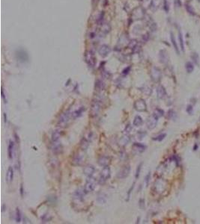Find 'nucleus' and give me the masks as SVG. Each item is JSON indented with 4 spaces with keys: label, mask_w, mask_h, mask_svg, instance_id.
<instances>
[{
    "label": "nucleus",
    "mask_w": 200,
    "mask_h": 224,
    "mask_svg": "<svg viewBox=\"0 0 200 224\" xmlns=\"http://www.w3.org/2000/svg\"><path fill=\"white\" fill-rule=\"evenodd\" d=\"M71 114L72 113L70 111H66L64 113H62L59 118L57 126L60 128H66L68 125L70 118H72Z\"/></svg>",
    "instance_id": "obj_1"
},
{
    "label": "nucleus",
    "mask_w": 200,
    "mask_h": 224,
    "mask_svg": "<svg viewBox=\"0 0 200 224\" xmlns=\"http://www.w3.org/2000/svg\"><path fill=\"white\" fill-rule=\"evenodd\" d=\"M100 109H101V103L100 100H93L91 102V108H90V115L93 118L97 117L98 115Z\"/></svg>",
    "instance_id": "obj_2"
},
{
    "label": "nucleus",
    "mask_w": 200,
    "mask_h": 224,
    "mask_svg": "<svg viewBox=\"0 0 200 224\" xmlns=\"http://www.w3.org/2000/svg\"><path fill=\"white\" fill-rule=\"evenodd\" d=\"M111 176V170L110 168L109 167V166L104 167L102 170L100 171V174L99 175V183L101 185L104 184L106 182H107L108 179L110 178Z\"/></svg>",
    "instance_id": "obj_3"
},
{
    "label": "nucleus",
    "mask_w": 200,
    "mask_h": 224,
    "mask_svg": "<svg viewBox=\"0 0 200 224\" xmlns=\"http://www.w3.org/2000/svg\"><path fill=\"white\" fill-rule=\"evenodd\" d=\"M95 187H96V180L92 176L88 177L86 185L84 186L83 191L85 194H89V193L92 192L95 190Z\"/></svg>",
    "instance_id": "obj_4"
},
{
    "label": "nucleus",
    "mask_w": 200,
    "mask_h": 224,
    "mask_svg": "<svg viewBox=\"0 0 200 224\" xmlns=\"http://www.w3.org/2000/svg\"><path fill=\"white\" fill-rule=\"evenodd\" d=\"M85 61L89 67H94L96 64V58L92 51H86L85 53Z\"/></svg>",
    "instance_id": "obj_5"
},
{
    "label": "nucleus",
    "mask_w": 200,
    "mask_h": 224,
    "mask_svg": "<svg viewBox=\"0 0 200 224\" xmlns=\"http://www.w3.org/2000/svg\"><path fill=\"white\" fill-rule=\"evenodd\" d=\"M167 182L165 180L162 179H159L157 180L155 183V189L157 194H162L167 190Z\"/></svg>",
    "instance_id": "obj_6"
},
{
    "label": "nucleus",
    "mask_w": 200,
    "mask_h": 224,
    "mask_svg": "<svg viewBox=\"0 0 200 224\" xmlns=\"http://www.w3.org/2000/svg\"><path fill=\"white\" fill-rule=\"evenodd\" d=\"M133 108L138 112H145L147 111V105L146 100L143 99H139L136 100L133 103Z\"/></svg>",
    "instance_id": "obj_7"
},
{
    "label": "nucleus",
    "mask_w": 200,
    "mask_h": 224,
    "mask_svg": "<svg viewBox=\"0 0 200 224\" xmlns=\"http://www.w3.org/2000/svg\"><path fill=\"white\" fill-rule=\"evenodd\" d=\"M150 75H151V79H152V81L153 82H158L161 79V71H160V69L156 67H153L151 69Z\"/></svg>",
    "instance_id": "obj_8"
},
{
    "label": "nucleus",
    "mask_w": 200,
    "mask_h": 224,
    "mask_svg": "<svg viewBox=\"0 0 200 224\" xmlns=\"http://www.w3.org/2000/svg\"><path fill=\"white\" fill-rule=\"evenodd\" d=\"M158 117L157 115H155V114H153L152 115L149 116L148 118L147 121H146V125H147V127L148 129H154L157 126L158 121Z\"/></svg>",
    "instance_id": "obj_9"
},
{
    "label": "nucleus",
    "mask_w": 200,
    "mask_h": 224,
    "mask_svg": "<svg viewBox=\"0 0 200 224\" xmlns=\"http://www.w3.org/2000/svg\"><path fill=\"white\" fill-rule=\"evenodd\" d=\"M130 165H125V167H123L122 169L118 172L117 174V178L120 179H125L128 176L130 175Z\"/></svg>",
    "instance_id": "obj_10"
},
{
    "label": "nucleus",
    "mask_w": 200,
    "mask_h": 224,
    "mask_svg": "<svg viewBox=\"0 0 200 224\" xmlns=\"http://www.w3.org/2000/svg\"><path fill=\"white\" fill-rule=\"evenodd\" d=\"M145 10L144 8H142V7L137 8L136 9H134V11L133 12V17L137 19H140L144 18L145 17Z\"/></svg>",
    "instance_id": "obj_11"
},
{
    "label": "nucleus",
    "mask_w": 200,
    "mask_h": 224,
    "mask_svg": "<svg viewBox=\"0 0 200 224\" xmlns=\"http://www.w3.org/2000/svg\"><path fill=\"white\" fill-rule=\"evenodd\" d=\"M111 159L110 158L109 156H101L98 158V165L100 166L103 167H107L109 166V165L110 164Z\"/></svg>",
    "instance_id": "obj_12"
},
{
    "label": "nucleus",
    "mask_w": 200,
    "mask_h": 224,
    "mask_svg": "<svg viewBox=\"0 0 200 224\" xmlns=\"http://www.w3.org/2000/svg\"><path fill=\"white\" fill-rule=\"evenodd\" d=\"M111 53V48L107 45L100 46L98 49V53L102 57H107Z\"/></svg>",
    "instance_id": "obj_13"
},
{
    "label": "nucleus",
    "mask_w": 200,
    "mask_h": 224,
    "mask_svg": "<svg viewBox=\"0 0 200 224\" xmlns=\"http://www.w3.org/2000/svg\"><path fill=\"white\" fill-rule=\"evenodd\" d=\"M159 60H160V63L163 64H167L169 62V57L167 53V52L164 49H162L159 53Z\"/></svg>",
    "instance_id": "obj_14"
},
{
    "label": "nucleus",
    "mask_w": 200,
    "mask_h": 224,
    "mask_svg": "<svg viewBox=\"0 0 200 224\" xmlns=\"http://www.w3.org/2000/svg\"><path fill=\"white\" fill-rule=\"evenodd\" d=\"M17 58L20 62H26L28 61L29 57L27 53L23 50H20L17 53Z\"/></svg>",
    "instance_id": "obj_15"
},
{
    "label": "nucleus",
    "mask_w": 200,
    "mask_h": 224,
    "mask_svg": "<svg viewBox=\"0 0 200 224\" xmlns=\"http://www.w3.org/2000/svg\"><path fill=\"white\" fill-rule=\"evenodd\" d=\"M95 167L92 166V165H87V166L85 167V168L83 169V174L87 177L92 176L93 174H95Z\"/></svg>",
    "instance_id": "obj_16"
},
{
    "label": "nucleus",
    "mask_w": 200,
    "mask_h": 224,
    "mask_svg": "<svg viewBox=\"0 0 200 224\" xmlns=\"http://www.w3.org/2000/svg\"><path fill=\"white\" fill-rule=\"evenodd\" d=\"M57 142H53V146H52V151H53V153L56 155L61 153V152H62V149H63V147H62L61 144L57 143Z\"/></svg>",
    "instance_id": "obj_17"
},
{
    "label": "nucleus",
    "mask_w": 200,
    "mask_h": 224,
    "mask_svg": "<svg viewBox=\"0 0 200 224\" xmlns=\"http://www.w3.org/2000/svg\"><path fill=\"white\" fill-rule=\"evenodd\" d=\"M157 98L159 99H163L167 96V91H166L165 88H163V86L159 85L157 88Z\"/></svg>",
    "instance_id": "obj_18"
},
{
    "label": "nucleus",
    "mask_w": 200,
    "mask_h": 224,
    "mask_svg": "<svg viewBox=\"0 0 200 224\" xmlns=\"http://www.w3.org/2000/svg\"><path fill=\"white\" fill-rule=\"evenodd\" d=\"M6 182L8 183H11V182L13 181V179H14V169L11 166L8 167L7 170V173H6Z\"/></svg>",
    "instance_id": "obj_19"
},
{
    "label": "nucleus",
    "mask_w": 200,
    "mask_h": 224,
    "mask_svg": "<svg viewBox=\"0 0 200 224\" xmlns=\"http://www.w3.org/2000/svg\"><path fill=\"white\" fill-rule=\"evenodd\" d=\"M85 111H86V108H85L84 106H82L80 107V108H79L77 110H76L74 111V112H72V114H71L72 118L73 119H77V118L81 117V116L83 115V112H84Z\"/></svg>",
    "instance_id": "obj_20"
},
{
    "label": "nucleus",
    "mask_w": 200,
    "mask_h": 224,
    "mask_svg": "<svg viewBox=\"0 0 200 224\" xmlns=\"http://www.w3.org/2000/svg\"><path fill=\"white\" fill-rule=\"evenodd\" d=\"M61 134H62V131L61 129H56L55 131H53V132L52 133L51 135V140L53 142H57L60 139L61 136Z\"/></svg>",
    "instance_id": "obj_21"
},
{
    "label": "nucleus",
    "mask_w": 200,
    "mask_h": 224,
    "mask_svg": "<svg viewBox=\"0 0 200 224\" xmlns=\"http://www.w3.org/2000/svg\"><path fill=\"white\" fill-rule=\"evenodd\" d=\"M133 148L135 151H137V152H143L146 149V147L143 144H140V143H134L133 144Z\"/></svg>",
    "instance_id": "obj_22"
},
{
    "label": "nucleus",
    "mask_w": 200,
    "mask_h": 224,
    "mask_svg": "<svg viewBox=\"0 0 200 224\" xmlns=\"http://www.w3.org/2000/svg\"><path fill=\"white\" fill-rule=\"evenodd\" d=\"M14 143L12 140H10L8 144V156L10 159H12L13 155H14Z\"/></svg>",
    "instance_id": "obj_23"
},
{
    "label": "nucleus",
    "mask_w": 200,
    "mask_h": 224,
    "mask_svg": "<svg viewBox=\"0 0 200 224\" xmlns=\"http://www.w3.org/2000/svg\"><path fill=\"white\" fill-rule=\"evenodd\" d=\"M154 0H141V7L145 10L150 8L153 6Z\"/></svg>",
    "instance_id": "obj_24"
},
{
    "label": "nucleus",
    "mask_w": 200,
    "mask_h": 224,
    "mask_svg": "<svg viewBox=\"0 0 200 224\" xmlns=\"http://www.w3.org/2000/svg\"><path fill=\"white\" fill-rule=\"evenodd\" d=\"M142 124H143V120H142V118L139 115L136 116L133 121V126H136V127H139V126H142Z\"/></svg>",
    "instance_id": "obj_25"
},
{
    "label": "nucleus",
    "mask_w": 200,
    "mask_h": 224,
    "mask_svg": "<svg viewBox=\"0 0 200 224\" xmlns=\"http://www.w3.org/2000/svg\"><path fill=\"white\" fill-rule=\"evenodd\" d=\"M89 146V140L84 137L80 141V148L82 149V150H86Z\"/></svg>",
    "instance_id": "obj_26"
},
{
    "label": "nucleus",
    "mask_w": 200,
    "mask_h": 224,
    "mask_svg": "<svg viewBox=\"0 0 200 224\" xmlns=\"http://www.w3.org/2000/svg\"><path fill=\"white\" fill-rule=\"evenodd\" d=\"M130 137L125 134L124 136L121 137V138H120L119 142H118V143H119V144L121 146H122V147H125V146H126L127 144H128V143L130 142Z\"/></svg>",
    "instance_id": "obj_27"
},
{
    "label": "nucleus",
    "mask_w": 200,
    "mask_h": 224,
    "mask_svg": "<svg viewBox=\"0 0 200 224\" xmlns=\"http://www.w3.org/2000/svg\"><path fill=\"white\" fill-rule=\"evenodd\" d=\"M95 88L98 91H103L105 88V84L103 81L100 80V79H98V80L95 82Z\"/></svg>",
    "instance_id": "obj_28"
},
{
    "label": "nucleus",
    "mask_w": 200,
    "mask_h": 224,
    "mask_svg": "<svg viewBox=\"0 0 200 224\" xmlns=\"http://www.w3.org/2000/svg\"><path fill=\"white\" fill-rule=\"evenodd\" d=\"M82 162H83V156L79 154L74 156V158H73V163H74V165H80Z\"/></svg>",
    "instance_id": "obj_29"
},
{
    "label": "nucleus",
    "mask_w": 200,
    "mask_h": 224,
    "mask_svg": "<svg viewBox=\"0 0 200 224\" xmlns=\"http://www.w3.org/2000/svg\"><path fill=\"white\" fill-rule=\"evenodd\" d=\"M171 41H172V45H173V47L174 49H175V50H176V53H177L178 55H179V53H180V52H179V49H178V44L177 43H176V39H175V37H174V35L171 32Z\"/></svg>",
    "instance_id": "obj_30"
},
{
    "label": "nucleus",
    "mask_w": 200,
    "mask_h": 224,
    "mask_svg": "<svg viewBox=\"0 0 200 224\" xmlns=\"http://www.w3.org/2000/svg\"><path fill=\"white\" fill-rule=\"evenodd\" d=\"M185 68H186L187 72L188 73H190L193 72V70H194V65H193V64L192 63V62H187L186 64H185Z\"/></svg>",
    "instance_id": "obj_31"
},
{
    "label": "nucleus",
    "mask_w": 200,
    "mask_h": 224,
    "mask_svg": "<svg viewBox=\"0 0 200 224\" xmlns=\"http://www.w3.org/2000/svg\"><path fill=\"white\" fill-rule=\"evenodd\" d=\"M178 38H179V41H180V46H181V49L182 52H184V40H183V37H182V33L180 31L178 33Z\"/></svg>",
    "instance_id": "obj_32"
},
{
    "label": "nucleus",
    "mask_w": 200,
    "mask_h": 224,
    "mask_svg": "<svg viewBox=\"0 0 200 224\" xmlns=\"http://www.w3.org/2000/svg\"><path fill=\"white\" fill-rule=\"evenodd\" d=\"M166 136H167V134L163 133V134H160V135H157V136L155 137V138H153V140H157V141H162L163 139L165 138Z\"/></svg>",
    "instance_id": "obj_33"
},
{
    "label": "nucleus",
    "mask_w": 200,
    "mask_h": 224,
    "mask_svg": "<svg viewBox=\"0 0 200 224\" xmlns=\"http://www.w3.org/2000/svg\"><path fill=\"white\" fill-rule=\"evenodd\" d=\"M142 163H140L138 166H137V170H136V174H135V178L136 179H137L139 177V174H140V171L141 169H142Z\"/></svg>",
    "instance_id": "obj_34"
},
{
    "label": "nucleus",
    "mask_w": 200,
    "mask_h": 224,
    "mask_svg": "<svg viewBox=\"0 0 200 224\" xmlns=\"http://www.w3.org/2000/svg\"><path fill=\"white\" fill-rule=\"evenodd\" d=\"M74 197L77 199L78 200H83V193L79 191H76L74 194Z\"/></svg>",
    "instance_id": "obj_35"
},
{
    "label": "nucleus",
    "mask_w": 200,
    "mask_h": 224,
    "mask_svg": "<svg viewBox=\"0 0 200 224\" xmlns=\"http://www.w3.org/2000/svg\"><path fill=\"white\" fill-rule=\"evenodd\" d=\"M20 221H21V213L19 208H17L16 209V222L20 223Z\"/></svg>",
    "instance_id": "obj_36"
},
{
    "label": "nucleus",
    "mask_w": 200,
    "mask_h": 224,
    "mask_svg": "<svg viewBox=\"0 0 200 224\" xmlns=\"http://www.w3.org/2000/svg\"><path fill=\"white\" fill-rule=\"evenodd\" d=\"M154 114H155V115L157 116L158 118H160V117H162V116H163V114H164V111L160 109H155V113H154Z\"/></svg>",
    "instance_id": "obj_37"
},
{
    "label": "nucleus",
    "mask_w": 200,
    "mask_h": 224,
    "mask_svg": "<svg viewBox=\"0 0 200 224\" xmlns=\"http://www.w3.org/2000/svg\"><path fill=\"white\" fill-rule=\"evenodd\" d=\"M186 9L187 12H189L190 14H193V15L195 14L194 9H193V8L190 5H189V4H186Z\"/></svg>",
    "instance_id": "obj_38"
},
{
    "label": "nucleus",
    "mask_w": 200,
    "mask_h": 224,
    "mask_svg": "<svg viewBox=\"0 0 200 224\" xmlns=\"http://www.w3.org/2000/svg\"><path fill=\"white\" fill-rule=\"evenodd\" d=\"M131 130H132V126L130 124H128L126 126V127H125V130H124V133L128 135V134H129L130 131H131Z\"/></svg>",
    "instance_id": "obj_39"
},
{
    "label": "nucleus",
    "mask_w": 200,
    "mask_h": 224,
    "mask_svg": "<svg viewBox=\"0 0 200 224\" xmlns=\"http://www.w3.org/2000/svg\"><path fill=\"white\" fill-rule=\"evenodd\" d=\"M51 219H52V217H51L49 214H48V215L47 214H44V215L41 217V221H42L43 222H49V221H51Z\"/></svg>",
    "instance_id": "obj_40"
},
{
    "label": "nucleus",
    "mask_w": 200,
    "mask_h": 224,
    "mask_svg": "<svg viewBox=\"0 0 200 224\" xmlns=\"http://www.w3.org/2000/svg\"><path fill=\"white\" fill-rule=\"evenodd\" d=\"M150 179H151V172H148V174L146 176V178H145V182H146V186H148L149 184Z\"/></svg>",
    "instance_id": "obj_41"
},
{
    "label": "nucleus",
    "mask_w": 200,
    "mask_h": 224,
    "mask_svg": "<svg viewBox=\"0 0 200 224\" xmlns=\"http://www.w3.org/2000/svg\"><path fill=\"white\" fill-rule=\"evenodd\" d=\"M169 118H170V119H175V117L176 115V113L173 110H169Z\"/></svg>",
    "instance_id": "obj_42"
},
{
    "label": "nucleus",
    "mask_w": 200,
    "mask_h": 224,
    "mask_svg": "<svg viewBox=\"0 0 200 224\" xmlns=\"http://www.w3.org/2000/svg\"><path fill=\"white\" fill-rule=\"evenodd\" d=\"M139 206L141 209H144L145 208V200L144 199H139Z\"/></svg>",
    "instance_id": "obj_43"
},
{
    "label": "nucleus",
    "mask_w": 200,
    "mask_h": 224,
    "mask_svg": "<svg viewBox=\"0 0 200 224\" xmlns=\"http://www.w3.org/2000/svg\"><path fill=\"white\" fill-rule=\"evenodd\" d=\"M163 8H164V10H165L166 12H168L169 9V7L168 2H167V0H163Z\"/></svg>",
    "instance_id": "obj_44"
},
{
    "label": "nucleus",
    "mask_w": 200,
    "mask_h": 224,
    "mask_svg": "<svg viewBox=\"0 0 200 224\" xmlns=\"http://www.w3.org/2000/svg\"><path fill=\"white\" fill-rule=\"evenodd\" d=\"M191 58H193V62H195L196 64H198V61H199V55L197 54V53H193L192 55Z\"/></svg>",
    "instance_id": "obj_45"
},
{
    "label": "nucleus",
    "mask_w": 200,
    "mask_h": 224,
    "mask_svg": "<svg viewBox=\"0 0 200 224\" xmlns=\"http://www.w3.org/2000/svg\"><path fill=\"white\" fill-rule=\"evenodd\" d=\"M146 135V132H143V131H139V132H138V134H137V135H138V138H139V139H140V140H142L143 138H144L145 135Z\"/></svg>",
    "instance_id": "obj_46"
},
{
    "label": "nucleus",
    "mask_w": 200,
    "mask_h": 224,
    "mask_svg": "<svg viewBox=\"0 0 200 224\" xmlns=\"http://www.w3.org/2000/svg\"><path fill=\"white\" fill-rule=\"evenodd\" d=\"M186 111H187V112L188 114H191L192 113H193V107H192V105H187V107Z\"/></svg>",
    "instance_id": "obj_47"
},
{
    "label": "nucleus",
    "mask_w": 200,
    "mask_h": 224,
    "mask_svg": "<svg viewBox=\"0 0 200 224\" xmlns=\"http://www.w3.org/2000/svg\"><path fill=\"white\" fill-rule=\"evenodd\" d=\"M133 187H134V184H133V185H132L131 187H130V189H129V191H128V200H129V198H130V194H131L132 191H133Z\"/></svg>",
    "instance_id": "obj_48"
},
{
    "label": "nucleus",
    "mask_w": 200,
    "mask_h": 224,
    "mask_svg": "<svg viewBox=\"0 0 200 224\" xmlns=\"http://www.w3.org/2000/svg\"><path fill=\"white\" fill-rule=\"evenodd\" d=\"M130 67H127L126 69H125V70H123L122 73L125 74H125H128V73H129V71H130Z\"/></svg>",
    "instance_id": "obj_49"
},
{
    "label": "nucleus",
    "mask_w": 200,
    "mask_h": 224,
    "mask_svg": "<svg viewBox=\"0 0 200 224\" xmlns=\"http://www.w3.org/2000/svg\"><path fill=\"white\" fill-rule=\"evenodd\" d=\"M2 98L3 99V100L5 102H7V100L6 99V96H5V93H4L3 88H2Z\"/></svg>",
    "instance_id": "obj_50"
},
{
    "label": "nucleus",
    "mask_w": 200,
    "mask_h": 224,
    "mask_svg": "<svg viewBox=\"0 0 200 224\" xmlns=\"http://www.w3.org/2000/svg\"><path fill=\"white\" fill-rule=\"evenodd\" d=\"M4 118H5V122H7V116H6V113L4 114Z\"/></svg>",
    "instance_id": "obj_51"
},
{
    "label": "nucleus",
    "mask_w": 200,
    "mask_h": 224,
    "mask_svg": "<svg viewBox=\"0 0 200 224\" xmlns=\"http://www.w3.org/2000/svg\"><path fill=\"white\" fill-rule=\"evenodd\" d=\"M197 146L195 145V147H194V148H193V149H194V150H197Z\"/></svg>",
    "instance_id": "obj_52"
},
{
    "label": "nucleus",
    "mask_w": 200,
    "mask_h": 224,
    "mask_svg": "<svg viewBox=\"0 0 200 224\" xmlns=\"http://www.w3.org/2000/svg\"><path fill=\"white\" fill-rule=\"evenodd\" d=\"M197 1H198V2H200V0H197Z\"/></svg>",
    "instance_id": "obj_53"
}]
</instances>
